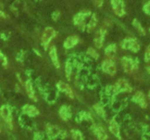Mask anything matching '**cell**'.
I'll return each mask as SVG.
<instances>
[{"label":"cell","mask_w":150,"mask_h":140,"mask_svg":"<svg viewBox=\"0 0 150 140\" xmlns=\"http://www.w3.org/2000/svg\"><path fill=\"white\" fill-rule=\"evenodd\" d=\"M91 14V11H86L78 13L77 15L74 17V25L77 26L80 30H84L86 29V24H85V19L86 17L89 16Z\"/></svg>","instance_id":"cell-1"},{"label":"cell","mask_w":150,"mask_h":140,"mask_svg":"<svg viewBox=\"0 0 150 140\" xmlns=\"http://www.w3.org/2000/svg\"><path fill=\"white\" fill-rule=\"evenodd\" d=\"M122 64L124 70L127 73H132L134 70L138 68V61H134L130 57H124L122 59Z\"/></svg>","instance_id":"cell-2"},{"label":"cell","mask_w":150,"mask_h":140,"mask_svg":"<svg viewBox=\"0 0 150 140\" xmlns=\"http://www.w3.org/2000/svg\"><path fill=\"white\" fill-rule=\"evenodd\" d=\"M55 30L52 28V27H47L44 30V32L42 34V37H41V41H42V44L44 47V49H47L49 44L51 42V40L55 37Z\"/></svg>","instance_id":"cell-3"},{"label":"cell","mask_w":150,"mask_h":140,"mask_svg":"<svg viewBox=\"0 0 150 140\" xmlns=\"http://www.w3.org/2000/svg\"><path fill=\"white\" fill-rule=\"evenodd\" d=\"M122 47L125 49H129L132 52H138L140 50V45L138 40L135 38L129 37L123 40L122 43Z\"/></svg>","instance_id":"cell-4"},{"label":"cell","mask_w":150,"mask_h":140,"mask_svg":"<svg viewBox=\"0 0 150 140\" xmlns=\"http://www.w3.org/2000/svg\"><path fill=\"white\" fill-rule=\"evenodd\" d=\"M113 89H114V93H119L122 92H130L132 90V87L129 86V83L127 81L125 80L124 79H120L117 81L115 86L113 87Z\"/></svg>","instance_id":"cell-5"},{"label":"cell","mask_w":150,"mask_h":140,"mask_svg":"<svg viewBox=\"0 0 150 140\" xmlns=\"http://www.w3.org/2000/svg\"><path fill=\"white\" fill-rule=\"evenodd\" d=\"M102 69L104 72L110 75V76H114L116 73V65L111 59L105 60L102 63Z\"/></svg>","instance_id":"cell-6"},{"label":"cell","mask_w":150,"mask_h":140,"mask_svg":"<svg viewBox=\"0 0 150 140\" xmlns=\"http://www.w3.org/2000/svg\"><path fill=\"white\" fill-rule=\"evenodd\" d=\"M111 5L116 15L119 16H123L125 15V4L123 0H111Z\"/></svg>","instance_id":"cell-7"},{"label":"cell","mask_w":150,"mask_h":140,"mask_svg":"<svg viewBox=\"0 0 150 140\" xmlns=\"http://www.w3.org/2000/svg\"><path fill=\"white\" fill-rule=\"evenodd\" d=\"M0 115H1L2 117L5 120L8 126L10 127V128H12V117H11V112L10 110V108L8 106H5V105L2 106V107L0 108Z\"/></svg>","instance_id":"cell-8"},{"label":"cell","mask_w":150,"mask_h":140,"mask_svg":"<svg viewBox=\"0 0 150 140\" xmlns=\"http://www.w3.org/2000/svg\"><path fill=\"white\" fill-rule=\"evenodd\" d=\"M105 33H106V30H103V29H100L96 33V35L94 37V45L96 48L101 49L102 47Z\"/></svg>","instance_id":"cell-9"},{"label":"cell","mask_w":150,"mask_h":140,"mask_svg":"<svg viewBox=\"0 0 150 140\" xmlns=\"http://www.w3.org/2000/svg\"><path fill=\"white\" fill-rule=\"evenodd\" d=\"M132 101L138 103V105H140L142 108H146L147 103L146 101L145 96L143 92H140V91L135 92V94L132 97Z\"/></svg>","instance_id":"cell-10"},{"label":"cell","mask_w":150,"mask_h":140,"mask_svg":"<svg viewBox=\"0 0 150 140\" xmlns=\"http://www.w3.org/2000/svg\"><path fill=\"white\" fill-rule=\"evenodd\" d=\"M57 87L60 91H61V92H64L69 98H74V96L73 91H72L71 88L70 87V86H69L68 84L60 81V82H59L57 84Z\"/></svg>","instance_id":"cell-11"},{"label":"cell","mask_w":150,"mask_h":140,"mask_svg":"<svg viewBox=\"0 0 150 140\" xmlns=\"http://www.w3.org/2000/svg\"><path fill=\"white\" fill-rule=\"evenodd\" d=\"M79 42V38L75 35L69 36L66 38V40L64 42V47L67 49L73 48L74 46H75Z\"/></svg>","instance_id":"cell-12"},{"label":"cell","mask_w":150,"mask_h":140,"mask_svg":"<svg viewBox=\"0 0 150 140\" xmlns=\"http://www.w3.org/2000/svg\"><path fill=\"white\" fill-rule=\"evenodd\" d=\"M24 113L30 117H34L39 114V112L36 107L33 105H25L22 109Z\"/></svg>","instance_id":"cell-13"},{"label":"cell","mask_w":150,"mask_h":140,"mask_svg":"<svg viewBox=\"0 0 150 140\" xmlns=\"http://www.w3.org/2000/svg\"><path fill=\"white\" fill-rule=\"evenodd\" d=\"M110 131L112 133V134H114V136L119 137L120 139V130H119V127L118 123L115 120H112L110 122L109 125Z\"/></svg>","instance_id":"cell-14"},{"label":"cell","mask_w":150,"mask_h":140,"mask_svg":"<svg viewBox=\"0 0 150 140\" xmlns=\"http://www.w3.org/2000/svg\"><path fill=\"white\" fill-rule=\"evenodd\" d=\"M25 88L29 97H30L31 99H33V101H37V98H36L35 95V90L34 89H33V84H32V82H30V80L26 82Z\"/></svg>","instance_id":"cell-15"},{"label":"cell","mask_w":150,"mask_h":140,"mask_svg":"<svg viewBox=\"0 0 150 140\" xmlns=\"http://www.w3.org/2000/svg\"><path fill=\"white\" fill-rule=\"evenodd\" d=\"M50 56L52 61L53 64L54 65V66H55L56 68H60V63H59L58 57H57V49H56V48L54 46H52V47L50 49Z\"/></svg>","instance_id":"cell-16"},{"label":"cell","mask_w":150,"mask_h":140,"mask_svg":"<svg viewBox=\"0 0 150 140\" xmlns=\"http://www.w3.org/2000/svg\"><path fill=\"white\" fill-rule=\"evenodd\" d=\"M95 134L97 136L99 140H106L108 138V135H107L106 132L103 128L101 126H96L94 128Z\"/></svg>","instance_id":"cell-17"},{"label":"cell","mask_w":150,"mask_h":140,"mask_svg":"<svg viewBox=\"0 0 150 140\" xmlns=\"http://www.w3.org/2000/svg\"><path fill=\"white\" fill-rule=\"evenodd\" d=\"M116 46L115 44H110L105 49V54L109 57L110 59H112L116 55Z\"/></svg>","instance_id":"cell-18"},{"label":"cell","mask_w":150,"mask_h":140,"mask_svg":"<svg viewBox=\"0 0 150 140\" xmlns=\"http://www.w3.org/2000/svg\"><path fill=\"white\" fill-rule=\"evenodd\" d=\"M60 115L64 120H67L71 117L70 109L66 106H63L60 109Z\"/></svg>","instance_id":"cell-19"},{"label":"cell","mask_w":150,"mask_h":140,"mask_svg":"<svg viewBox=\"0 0 150 140\" xmlns=\"http://www.w3.org/2000/svg\"><path fill=\"white\" fill-rule=\"evenodd\" d=\"M96 24H97V18H96V15L95 13H93L92 15L90 21L88 24L87 25V29H88V32H91L93 31V30L95 29V27H96Z\"/></svg>","instance_id":"cell-20"},{"label":"cell","mask_w":150,"mask_h":140,"mask_svg":"<svg viewBox=\"0 0 150 140\" xmlns=\"http://www.w3.org/2000/svg\"><path fill=\"white\" fill-rule=\"evenodd\" d=\"M47 131H48V134L52 138H54V137L57 136L59 134H60V131L57 127L54 126V125H49L48 129H47Z\"/></svg>","instance_id":"cell-21"},{"label":"cell","mask_w":150,"mask_h":140,"mask_svg":"<svg viewBox=\"0 0 150 140\" xmlns=\"http://www.w3.org/2000/svg\"><path fill=\"white\" fill-rule=\"evenodd\" d=\"M132 25L135 27V28L138 30V32L141 34V35H145L146 34V32L144 30V29L143 28V27L141 26V23L138 21L137 19H134L133 21H132Z\"/></svg>","instance_id":"cell-22"},{"label":"cell","mask_w":150,"mask_h":140,"mask_svg":"<svg viewBox=\"0 0 150 140\" xmlns=\"http://www.w3.org/2000/svg\"><path fill=\"white\" fill-rule=\"evenodd\" d=\"M65 70H66V76L68 80L70 79L72 73V66L71 64L69 61L66 63V67H65Z\"/></svg>","instance_id":"cell-23"},{"label":"cell","mask_w":150,"mask_h":140,"mask_svg":"<svg viewBox=\"0 0 150 140\" xmlns=\"http://www.w3.org/2000/svg\"><path fill=\"white\" fill-rule=\"evenodd\" d=\"M87 54H88L89 56H91V57H93V59H95V60H97V59L99 58V54H98V53L96 52V50H95L94 49L91 48V47H90V48L88 49Z\"/></svg>","instance_id":"cell-24"},{"label":"cell","mask_w":150,"mask_h":140,"mask_svg":"<svg viewBox=\"0 0 150 140\" xmlns=\"http://www.w3.org/2000/svg\"><path fill=\"white\" fill-rule=\"evenodd\" d=\"M71 133L74 140H84L83 138V135L79 131H72Z\"/></svg>","instance_id":"cell-25"},{"label":"cell","mask_w":150,"mask_h":140,"mask_svg":"<svg viewBox=\"0 0 150 140\" xmlns=\"http://www.w3.org/2000/svg\"><path fill=\"white\" fill-rule=\"evenodd\" d=\"M93 108H94L95 111H96V113H97L98 115H100V116H102V117L105 116V111H104L103 108H102L100 105H99V104L94 105Z\"/></svg>","instance_id":"cell-26"},{"label":"cell","mask_w":150,"mask_h":140,"mask_svg":"<svg viewBox=\"0 0 150 140\" xmlns=\"http://www.w3.org/2000/svg\"><path fill=\"white\" fill-rule=\"evenodd\" d=\"M144 60L146 62H150V44L147 46L146 50L145 51V55H144Z\"/></svg>","instance_id":"cell-27"},{"label":"cell","mask_w":150,"mask_h":140,"mask_svg":"<svg viewBox=\"0 0 150 140\" xmlns=\"http://www.w3.org/2000/svg\"><path fill=\"white\" fill-rule=\"evenodd\" d=\"M0 60L2 61V65L4 66H7V65H8V60H7L6 57L1 52H0Z\"/></svg>","instance_id":"cell-28"},{"label":"cell","mask_w":150,"mask_h":140,"mask_svg":"<svg viewBox=\"0 0 150 140\" xmlns=\"http://www.w3.org/2000/svg\"><path fill=\"white\" fill-rule=\"evenodd\" d=\"M144 11L148 15H150V2H147L144 6Z\"/></svg>","instance_id":"cell-29"},{"label":"cell","mask_w":150,"mask_h":140,"mask_svg":"<svg viewBox=\"0 0 150 140\" xmlns=\"http://www.w3.org/2000/svg\"><path fill=\"white\" fill-rule=\"evenodd\" d=\"M60 13L59 11H54V12H53V13L52 14V19L54 20V21H57L59 18V17H60Z\"/></svg>","instance_id":"cell-30"},{"label":"cell","mask_w":150,"mask_h":140,"mask_svg":"<svg viewBox=\"0 0 150 140\" xmlns=\"http://www.w3.org/2000/svg\"><path fill=\"white\" fill-rule=\"evenodd\" d=\"M94 2L96 6L99 7V8H101L103 5L104 0H94Z\"/></svg>","instance_id":"cell-31"},{"label":"cell","mask_w":150,"mask_h":140,"mask_svg":"<svg viewBox=\"0 0 150 140\" xmlns=\"http://www.w3.org/2000/svg\"><path fill=\"white\" fill-rule=\"evenodd\" d=\"M104 23H105V25L108 26V27H110L111 24H112V23H111V21H110L109 20H105V21H104Z\"/></svg>","instance_id":"cell-32"},{"label":"cell","mask_w":150,"mask_h":140,"mask_svg":"<svg viewBox=\"0 0 150 140\" xmlns=\"http://www.w3.org/2000/svg\"><path fill=\"white\" fill-rule=\"evenodd\" d=\"M6 15L2 11H0V18H5Z\"/></svg>","instance_id":"cell-33"},{"label":"cell","mask_w":150,"mask_h":140,"mask_svg":"<svg viewBox=\"0 0 150 140\" xmlns=\"http://www.w3.org/2000/svg\"><path fill=\"white\" fill-rule=\"evenodd\" d=\"M146 70H147V72H148L149 74H150V66L149 67L146 68Z\"/></svg>","instance_id":"cell-34"},{"label":"cell","mask_w":150,"mask_h":140,"mask_svg":"<svg viewBox=\"0 0 150 140\" xmlns=\"http://www.w3.org/2000/svg\"><path fill=\"white\" fill-rule=\"evenodd\" d=\"M148 96H149V98H150V90L149 91V93H148Z\"/></svg>","instance_id":"cell-35"},{"label":"cell","mask_w":150,"mask_h":140,"mask_svg":"<svg viewBox=\"0 0 150 140\" xmlns=\"http://www.w3.org/2000/svg\"><path fill=\"white\" fill-rule=\"evenodd\" d=\"M38 140H41V139H38Z\"/></svg>","instance_id":"cell-36"},{"label":"cell","mask_w":150,"mask_h":140,"mask_svg":"<svg viewBox=\"0 0 150 140\" xmlns=\"http://www.w3.org/2000/svg\"><path fill=\"white\" fill-rule=\"evenodd\" d=\"M149 31H150V30H149Z\"/></svg>","instance_id":"cell-37"}]
</instances>
